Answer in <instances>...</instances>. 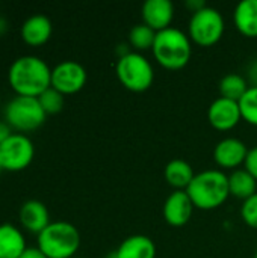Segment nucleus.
I'll return each mask as SVG.
<instances>
[{
	"mask_svg": "<svg viewBox=\"0 0 257 258\" xmlns=\"http://www.w3.org/2000/svg\"><path fill=\"white\" fill-rule=\"evenodd\" d=\"M8 80L17 95L38 98L52 86V70L38 56H21L12 62Z\"/></svg>",
	"mask_w": 257,
	"mask_h": 258,
	"instance_id": "1",
	"label": "nucleus"
},
{
	"mask_svg": "<svg viewBox=\"0 0 257 258\" xmlns=\"http://www.w3.org/2000/svg\"><path fill=\"white\" fill-rule=\"evenodd\" d=\"M186 192L195 209L215 210L230 197L229 175L218 169L201 171L195 174Z\"/></svg>",
	"mask_w": 257,
	"mask_h": 258,
	"instance_id": "2",
	"label": "nucleus"
},
{
	"mask_svg": "<svg viewBox=\"0 0 257 258\" xmlns=\"http://www.w3.org/2000/svg\"><path fill=\"white\" fill-rule=\"evenodd\" d=\"M153 56L165 70L177 71L188 65L192 56L191 38L177 27H168L156 33Z\"/></svg>",
	"mask_w": 257,
	"mask_h": 258,
	"instance_id": "3",
	"label": "nucleus"
},
{
	"mask_svg": "<svg viewBox=\"0 0 257 258\" xmlns=\"http://www.w3.org/2000/svg\"><path fill=\"white\" fill-rule=\"evenodd\" d=\"M79 246L80 234L70 222H50L38 234V249L47 258H71Z\"/></svg>",
	"mask_w": 257,
	"mask_h": 258,
	"instance_id": "4",
	"label": "nucleus"
},
{
	"mask_svg": "<svg viewBox=\"0 0 257 258\" xmlns=\"http://www.w3.org/2000/svg\"><path fill=\"white\" fill-rule=\"evenodd\" d=\"M115 73L120 83L132 92L147 91L155 80L153 65L138 51H127L121 54L117 60Z\"/></svg>",
	"mask_w": 257,
	"mask_h": 258,
	"instance_id": "5",
	"label": "nucleus"
},
{
	"mask_svg": "<svg viewBox=\"0 0 257 258\" xmlns=\"http://www.w3.org/2000/svg\"><path fill=\"white\" fill-rule=\"evenodd\" d=\"M47 113L41 107L38 98L17 95L5 107V121L11 128L18 132H32L41 127Z\"/></svg>",
	"mask_w": 257,
	"mask_h": 258,
	"instance_id": "6",
	"label": "nucleus"
},
{
	"mask_svg": "<svg viewBox=\"0 0 257 258\" xmlns=\"http://www.w3.org/2000/svg\"><path fill=\"white\" fill-rule=\"evenodd\" d=\"M224 29L226 23L221 12L215 8L206 6L192 14L188 26V36L200 47H211L223 38Z\"/></svg>",
	"mask_w": 257,
	"mask_h": 258,
	"instance_id": "7",
	"label": "nucleus"
},
{
	"mask_svg": "<svg viewBox=\"0 0 257 258\" xmlns=\"http://www.w3.org/2000/svg\"><path fill=\"white\" fill-rule=\"evenodd\" d=\"M35 156L33 142L21 133H12L3 144H0V165L2 169L17 172L26 169Z\"/></svg>",
	"mask_w": 257,
	"mask_h": 258,
	"instance_id": "8",
	"label": "nucleus"
},
{
	"mask_svg": "<svg viewBox=\"0 0 257 258\" xmlns=\"http://www.w3.org/2000/svg\"><path fill=\"white\" fill-rule=\"evenodd\" d=\"M86 70L74 60H64L52 70V88L64 95L79 92L86 83Z\"/></svg>",
	"mask_w": 257,
	"mask_h": 258,
	"instance_id": "9",
	"label": "nucleus"
},
{
	"mask_svg": "<svg viewBox=\"0 0 257 258\" xmlns=\"http://www.w3.org/2000/svg\"><path fill=\"white\" fill-rule=\"evenodd\" d=\"M208 119L215 130L229 132L235 128L242 119L239 103L218 97L208 109Z\"/></svg>",
	"mask_w": 257,
	"mask_h": 258,
	"instance_id": "10",
	"label": "nucleus"
},
{
	"mask_svg": "<svg viewBox=\"0 0 257 258\" xmlns=\"http://www.w3.org/2000/svg\"><path fill=\"white\" fill-rule=\"evenodd\" d=\"M248 148L245 142L238 138H226L214 148V160L224 169H236L245 163Z\"/></svg>",
	"mask_w": 257,
	"mask_h": 258,
	"instance_id": "11",
	"label": "nucleus"
},
{
	"mask_svg": "<svg viewBox=\"0 0 257 258\" xmlns=\"http://www.w3.org/2000/svg\"><path fill=\"white\" fill-rule=\"evenodd\" d=\"M194 204L186 190H174L164 204V219L171 227H183L189 222Z\"/></svg>",
	"mask_w": 257,
	"mask_h": 258,
	"instance_id": "12",
	"label": "nucleus"
},
{
	"mask_svg": "<svg viewBox=\"0 0 257 258\" xmlns=\"http://www.w3.org/2000/svg\"><path fill=\"white\" fill-rule=\"evenodd\" d=\"M142 23L155 32L171 27L174 18V5L170 0H147L141 9Z\"/></svg>",
	"mask_w": 257,
	"mask_h": 258,
	"instance_id": "13",
	"label": "nucleus"
},
{
	"mask_svg": "<svg viewBox=\"0 0 257 258\" xmlns=\"http://www.w3.org/2000/svg\"><path fill=\"white\" fill-rule=\"evenodd\" d=\"M20 222L27 231L39 234L50 224L48 210L41 201H26L20 209Z\"/></svg>",
	"mask_w": 257,
	"mask_h": 258,
	"instance_id": "14",
	"label": "nucleus"
},
{
	"mask_svg": "<svg viewBox=\"0 0 257 258\" xmlns=\"http://www.w3.org/2000/svg\"><path fill=\"white\" fill-rule=\"evenodd\" d=\"M53 32L52 21L45 15H32L29 17L21 27V36L26 44L38 47L45 44Z\"/></svg>",
	"mask_w": 257,
	"mask_h": 258,
	"instance_id": "15",
	"label": "nucleus"
},
{
	"mask_svg": "<svg viewBox=\"0 0 257 258\" xmlns=\"http://www.w3.org/2000/svg\"><path fill=\"white\" fill-rule=\"evenodd\" d=\"M233 21L241 35L257 38V0L239 2L233 12Z\"/></svg>",
	"mask_w": 257,
	"mask_h": 258,
	"instance_id": "16",
	"label": "nucleus"
},
{
	"mask_svg": "<svg viewBox=\"0 0 257 258\" xmlns=\"http://www.w3.org/2000/svg\"><path fill=\"white\" fill-rule=\"evenodd\" d=\"M117 254L118 258H156V245L150 237L135 234L121 242Z\"/></svg>",
	"mask_w": 257,
	"mask_h": 258,
	"instance_id": "17",
	"label": "nucleus"
},
{
	"mask_svg": "<svg viewBox=\"0 0 257 258\" xmlns=\"http://www.w3.org/2000/svg\"><path fill=\"white\" fill-rule=\"evenodd\" d=\"M26 249L24 236L17 227L0 225V258H20Z\"/></svg>",
	"mask_w": 257,
	"mask_h": 258,
	"instance_id": "18",
	"label": "nucleus"
},
{
	"mask_svg": "<svg viewBox=\"0 0 257 258\" xmlns=\"http://www.w3.org/2000/svg\"><path fill=\"white\" fill-rule=\"evenodd\" d=\"M165 180L176 190H186L195 177L192 166L183 159H174L165 166Z\"/></svg>",
	"mask_w": 257,
	"mask_h": 258,
	"instance_id": "19",
	"label": "nucleus"
},
{
	"mask_svg": "<svg viewBox=\"0 0 257 258\" xmlns=\"http://www.w3.org/2000/svg\"><path fill=\"white\" fill-rule=\"evenodd\" d=\"M229 189L230 195L247 201L257 194V180L247 169H235L229 175Z\"/></svg>",
	"mask_w": 257,
	"mask_h": 258,
	"instance_id": "20",
	"label": "nucleus"
},
{
	"mask_svg": "<svg viewBox=\"0 0 257 258\" xmlns=\"http://www.w3.org/2000/svg\"><path fill=\"white\" fill-rule=\"evenodd\" d=\"M248 88L250 86H248L245 77L238 73L226 74L220 80V85H218L221 97L227 98V100H233V101H239L244 97V94L248 91Z\"/></svg>",
	"mask_w": 257,
	"mask_h": 258,
	"instance_id": "21",
	"label": "nucleus"
},
{
	"mask_svg": "<svg viewBox=\"0 0 257 258\" xmlns=\"http://www.w3.org/2000/svg\"><path fill=\"white\" fill-rule=\"evenodd\" d=\"M156 33L158 32H155L151 27H148L144 23L142 24H136L129 32V42L139 53V51L153 48V44H155V39H156Z\"/></svg>",
	"mask_w": 257,
	"mask_h": 258,
	"instance_id": "22",
	"label": "nucleus"
},
{
	"mask_svg": "<svg viewBox=\"0 0 257 258\" xmlns=\"http://www.w3.org/2000/svg\"><path fill=\"white\" fill-rule=\"evenodd\" d=\"M238 103L242 119L250 125L257 127V86H250Z\"/></svg>",
	"mask_w": 257,
	"mask_h": 258,
	"instance_id": "23",
	"label": "nucleus"
},
{
	"mask_svg": "<svg viewBox=\"0 0 257 258\" xmlns=\"http://www.w3.org/2000/svg\"><path fill=\"white\" fill-rule=\"evenodd\" d=\"M38 101L47 115L59 113L64 109V94H61L52 86L38 97Z\"/></svg>",
	"mask_w": 257,
	"mask_h": 258,
	"instance_id": "24",
	"label": "nucleus"
},
{
	"mask_svg": "<svg viewBox=\"0 0 257 258\" xmlns=\"http://www.w3.org/2000/svg\"><path fill=\"white\" fill-rule=\"evenodd\" d=\"M241 216L248 227L257 230V194L248 198L247 201H244L241 209Z\"/></svg>",
	"mask_w": 257,
	"mask_h": 258,
	"instance_id": "25",
	"label": "nucleus"
},
{
	"mask_svg": "<svg viewBox=\"0 0 257 258\" xmlns=\"http://www.w3.org/2000/svg\"><path fill=\"white\" fill-rule=\"evenodd\" d=\"M244 165H245V169L257 180V147L248 150V156Z\"/></svg>",
	"mask_w": 257,
	"mask_h": 258,
	"instance_id": "26",
	"label": "nucleus"
},
{
	"mask_svg": "<svg viewBox=\"0 0 257 258\" xmlns=\"http://www.w3.org/2000/svg\"><path fill=\"white\" fill-rule=\"evenodd\" d=\"M186 6H188V9H189L192 14H195V12L201 11L203 8H206L208 5H206L203 0H188V2H186Z\"/></svg>",
	"mask_w": 257,
	"mask_h": 258,
	"instance_id": "27",
	"label": "nucleus"
},
{
	"mask_svg": "<svg viewBox=\"0 0 257 258\" xmlns=\"http://www.w3.org/2000/svg\"><path fill=\"white\" fill-rule=\"evenodd\" d=\"M20 258H47L38 248H27Z\"/></svg>",
	"mask_w": 257,
	"mask_h": 258,
	"instance_id": "28",
	"label": "nucleus"
},
{
	"mask_svg": "<svg viewBox=\"0 0 257 258\" xmlns=\"http://www.w3.org/2000/svg\"><path fill=\"white\" fill-rule=\"evenodd\" d=\"M11 135H12L11 127H9L5 121H0V144H3Z\"/></svg>",
	"mask_w": 257,
	"mask_h": 258,
	"instance_id": "29",
	"label": "nucleus"
},
{
	"mask_svg": "<svg viewBox=\"0 0 257 258\" xmlns=\"http://www.w3.org/2000/svg\"><path fill=\"white\" fill-rule=\"evenodd\" d=\"M250 79L253 82V86H257V62H254L250 68Z\"/></svg>",
	"mask_w": 257,
	"mask_h": 258,
	"instance_id": "30",
	"label": "nucleus"
},
{
	"mask_svg": "<svg viewBox=\"0 0 257 258\" xmlns=\"http://www.w3.org/2000/svg\"><path fill=\"white\" fill-rule=\"evenodd\" d=\"M105 258H118V254H117V251H112V252L106 254V257Z\"/></svg>",
	"mask_w": 257,
	"mask_h": 258,
	"instance_id": "31",
	"label": "nucleus"
},
{
	"mask_svg": "<svg viewBox=\"0 0 257 258\" xmlns=\"http://www.w3.org/2000/svg\"><path fill=\"white\" fill-rule=\"evenodd\" d=\"M254 258H257V251H256V254H254Z\"/></svg>",
	"mask_w": 257,
	"mask_h": 258,
	"instance_id": "32",
	"label": "nucleus"
},
{
	"mask_svg": "<svg viewBox=\"0 0 257 258\" xmlns=\"http://www.w3.org/2000/svg\"><path fill=\"white\" fill-rule=\"evenodd\" d=\"M0 171H3V169H2V165H0Z\"/></svg>",
	"mask_w": 257,
	"mask_h": 258,
	"instance_id": "33",
	"label": "nucleus"
}]
</instances>
